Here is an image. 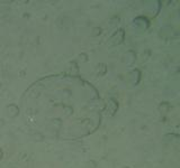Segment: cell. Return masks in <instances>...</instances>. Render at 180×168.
<instances>
[]
</instances>
